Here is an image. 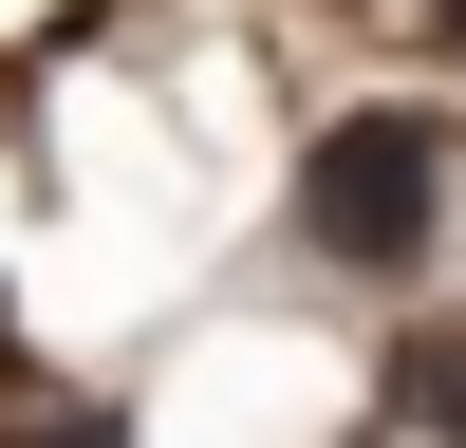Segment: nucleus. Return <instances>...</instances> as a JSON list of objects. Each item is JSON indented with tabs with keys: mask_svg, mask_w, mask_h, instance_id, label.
<instances>
[{
	"mask_svg": "<svg viewBox=\"0 0 466 448\" xmlns=\"http://www.w3.org/2000/svg\"><path fill=\"white\" fill-rule=\"evenodd\" d=\"M448 19H466V0H448Z\"/></svg>",
	"mask_w": 466,
	"mask_h": 448,
	"instance_id": "2",
	"label": "nucleus"
},
{
	"mask_svg": "<svg viewBox=\"0 0 466 448\" xmlns=\"http://www.w3.org/2000/svg\"><path fill=\"white\" fill-rule=\"evenodd\" d=\"M448 206V131L430 112H355V131H318V168H299V243L318 261H410Z\"/></svg>",
	"mask_w": 466,
	"mask_h": 448,
	"instance_id": "1",
	"label": "nucleus"
}]
</instances>
